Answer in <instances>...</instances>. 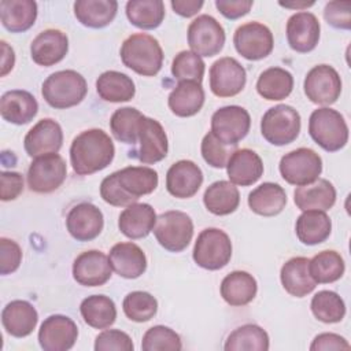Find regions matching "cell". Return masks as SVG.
<instances>
[{"instance_id": "cell-1", "label": "cell", "mask_w": 351, "mask_h": 351, "mask_svg": "<svg viewBox=\"0 0 351 351\" xmlns=\"http://www.w3.org/2000/svg\"><path fill=\"white\" fill-rule=\"evenodd\" d=\"M114 155V143L101 129L81 132L70 145V162L78 176H88L106 169L112 162Z\"/></svg>"}, {"instance_id": "cell-2", "label": "cell", "mask_w": 351, "mask_h": 351, "mask_svg": "<svg viewBox=\"0 0 351 351\" xmlns=\"http://www.w3.org/2000/svg\"><path fill=\"white\" fill-rule=\"evenodd\" d=\"M122 63L140 75L152 77L163 63V51L159 41L147 33L129 36L121 47Z\"/></svg>"}, {"instance_id": "cell-3", "label": "cell", "mask_w": 351, "mask_h": 351, "mask_svg": "<svg viewBox=\"0 0 351 351\" xmlns=\"http://www.w3.org/2000/svg\"><path fill=\"white\" fill-rule=\"evenodd\" d=\"M88 92L85 78L75 70L52 73L44 82L41 93L44 100L53 108H70L80 104Z\"/></svg>"}, {"instance_id": "cell-4", "label": "cell", "mask_w": 351, "mask_h": 351, "mask_svg": "<svg viewBox=\"0 0 351 351\" xmlns=\"http://www.w3.org/2000/svg\"><path fill=\"white\" fill-rule=\"evenodd\" d=\"M308 133L311 138L325 151L341 149L348 141V126L344 117L328 107L317 108L308 119Z\"/></svg>"}, {"instance_id": "cell-5", "label": "cell", "mask_w": 351, "mask_h": 351, "mask_svg": "<svg viewBox=\"0 0 351 351\" xmlns=\"http://www.w3.org/2000/svg\"><path fill=\"white\" fill-rule=\"evenodd\" d=\"M192 256L197 266L207 270H219L232 258L230 237L221 229L207 228L199 233Z\"/></svg>"}, {"instance_id": "cell-6", "label": "cell", "mask_w": 351, "mask_h": 351, "mask_svg": "<svg viewBox=\"0 0 351 351\" xmlns=\"http://www.w3.org/2000/svg\"><path fill=\"white\" fill-rule=\"evenodd\" d=\"M300 132L299 112L287 104L269 108L261 121V133L273 145H287L296 140Z\"/></svg>"}, {"instance_id": "cell-7", "label": "cell", "mask_w": 351, "mask_h": 351, "mask_svg": "<svg viewBox=\"0 0 351 351\" xmlns=\"http://www.w3.org/2000/svg\"><path fill=\"white\" fill-rule=\"evenodd\" d=\"M154 234L158 243L170 252H180L188 247L193 236V222L182 211L171 210L156 217Z\"/></svg>"}, {"instance_id": "cell-8", "label": "cell", "mask_w": 351, "mask_h": 351, "mask_svg": "<svg viewBox=\"0 0 351 351\" xmlns=\"http://www.w3.org/2000/svg\"><path fill=\"white\" fill-rule=\"evenodd\" d=\"M278 169L288 184L302 186L318 180L322 171V159L310 148H298L281 158Z\"/></svg>"}, {"instance_id": "cell-9", "label": "cell", "mask_w": 351, "mask_h": 351, "mask_svg": "<svg viewBox=\"0 0 351 351\" xmlns=\"http://www.w3.org/2000/svg\"><path fill=\"white\" fill-rule=\"evenodd\" d=\"M67 176L66 162L59 154H47L30 163L27 170V186L37 193L56 191Z\"/></svg>"}, {"instance_id": "cell-10", "label": "cell", "mask_w": 351, "mask_h": 351, "mask_svg": "<svg viewBox=\"0 0 351 351\" xmlns=\"http://www.w3.org/2000/svg\"><path fill=\"white\" fill-rule=\"evenodd\" d=\"M225 30L211 15H199L188 26V44L199 56H214L225 44Z\"/></svg>"}, {"instance_id": "cell-11", "label": "cell", "mask_w": 351, "mask_h": 351, "mask_svg": "<svg viewBox=\"0 0 351 351\" xmlns=\"http://www.w3.org/2000/svg\"><path fill=\"white\" fill-rule=\"evenodd\" d=\"M251 126V118L245 108L240 106H225L211 117V133L226 145H237Z\"/></svg>"}, {"instance_id": "cell-12", "label": "cell", "mask_w": 351, "mask_h": 351, "mask_svg": "<svg viewBox=\"0 0 351 351\" xmlns=\"http://www.w3.org/2000/svg\"><path fill=\"white\" fill-rule=\"evenodd\" d=\"M236 51L248 60H259L270 55L274 40L270 29L261 22H248L239 26L233 36Z\"/></svg>"}, {"instance_id": "cell-13", "label": "cell", "mask_w": 351, "mask_h": 351, "mask_svg": "<svg viewBox=\"0 0 351 351\" xmlns=\"http://www.w3.org/2000/svg\"><path fill=\"white\" fill-rule=\"evenodd\" d=\"M304 93L314 104H333L341 93V80L329 64L314 66L304 78Z\"/></svg>"}, {"instance_id": "cell-14", "label": "cell", "mask_w": 351, "mask_h": 351, "mask_svg": "<svg viewBox=\"0 0 351 351\" xmlns=\"http://www.w3.org/2000/svg\"><path fill=\"white\" fill-rule=\"evenodd\" d=\"M245 81V69L234 58H221L210 67V89L218 97L236 96L244 89Z\"/></svg>"}, {"instance_id": "cell-15", "label": "cell", "mask_w": 351, "mask_h": 351, "mask_svg": "<svg viewBox=\"0 0 351 351\" xmlns=\"http://www.w3.org/2000/svg\"><path fill=\"white\" fill-rule=\"evenodd\" d=\"M78 337L75 322L62 314H53L44 319L38 330V343L44 351H67Z\"/></svg>"}, {"instance_id": "cell-16", "label": "cell", "mask_w": 351, "mask_h": 351, "mask_svg": "<svg viewBox=\"0 0 351 351\" xmlns=\"http://www.w3.org/2000/svg\"><path fill=\"white\" fill-rule=\"evenodd\" d=\"M111 265L106 254L89 250L80 254L73 263V277L84 287H100L111 278Z\"/></svg>"}, {"instance_id": "cell-17", "label": "cell", "mask_w": 351, "mask_h": 351, "mask_svg": "<svg viewBox=\"0 0 351 351\" xmlns=\"http://www.w3.org/2000/svg\"><path fill=\"white\" fill-rule=\"evenodd\" d=\"M62 143L63 132L60 125L51 118H44L26 133L23 147L29 156L38 158L47 154H58Z\"/></svg>"}, {"instance_id": "cell-18", "label": "cell", "mask_w": 351, "mask_h": 351, "mask_svg": "<svg viewBox=\"0 0 351 351\" xmlns=\"http://www.w3.org/2000/svg\"><path fill=\"white\" fill-rule=\"evenodd\" d=\"M137 159L145 165L160 162L167 155V136L163 126L154 118L143 117L138 128Z\"/></svg>"}, {"instance_id": "cell-19", "label": "cell", "mask_w": 351, "mask_h": 351, "mask_svg": "<svg viewBox=\"0 0 351 351\" xmlns=\"http://www.w3.org/2000/svg\"><path fill=\"white\" fill-rule=\"evenodd\" d=\"M104 225L103 213L92 203H78L67 214L66 226L69 233L78 241L96 239Z\"/></svg>"}, {"instance_id": "cell-20", "label": "cell", "mask_w": 351, "mask_h": 351, "mask_svg": "<svg viewBox=\"0 0 351 351\" xmlns=\"http://www.w3.org/2000/svg\"><path fill=\"white\" fill-rule=\"evenodd\" d=\"M319 22L317 16L307 11L293 14L287 22V40L296 52H310L319 41Z\"/></svg>"}, {"instance_id": "cell-21", "label": "cell", "mask_w": 351, "mask_h": 351, "mask_svg": "<svg viewBox=\"0 0 351 351\" xmlns=\"http://www.w3.org/2000/svg\"><path fill=\"white\" fill-rule=\"evenodd\" d=\"M202 182L203 173L192 160H178L166 173V189L178 199L192 197L202 186Z\"/></svg>"}, {"instance_id": "cell-22", "label": "cell", "mask_w": 351, "mask_h": 351, "mask_svg": "<svg viewBox=\"0 0 351 351\" xmlns=\"http://www.w3.org/2000/svg\"><path fill=\"white\" fill-rule=\"evenodd\" d=\"M69 51V38L66 33L58 29H47L38 33L30 44V55L34 63L40 66H52L59 63Z\"/></svg>"}, {"instance_id": "cell-23", "label": "cell", "mask_w": 351, "mask_h": 351, "mask_svg": "<svg viewBox=\"0 0 351 351\" xmlns=\"http://www.w3.org/2000/svg\"><path fill=\"white\" fill-rule=\"evenodd\" d=\"M226 171L232 184L248 186L262 177L263 162L252 149H236L226 163Z\"/></svg>"}, {"instance_id": "cell-24", "label": "cell", "mask_w": 351, "mask_h": 351, "mask_svg": "<svg viewBox=\"0 0 351 351\" xmlns=\"http://www.w3.org/2000/svg\"><path fill=\"white\" fill-rule=\"evenodd\" d=\"M111 269L123 278H137L147 269L144 251L134 243H118L110 250Z\"/></svg>"}, {"instance_id": "cell-25", "label": "cell", "mask_w": 351, "mask_h": 351, "mask_svg": "<svg viewBox=\"0 0 351 351\" xmlns=\"http://www.w3.org/2000/svg\"><path fill=\"white\" fill-rule=\"evenodd\" d=\"M37 321V310L26 300H12L1 311L3 328L14 337L29 336L34 330Z\"/></svg>"}, {"instance_id": "cell-26", "label": "cell", "mask_w": 351, "mask_h": 351, "mask_svg": "<svg viewBox=\"0 0 351 351\" xmlns=\"http://www.w3.org/2000/svg\"><path fill=\"white\" fill-rule=\"evenodd\" d=\"M37 111L38 103L27 90H8L0 99V114L3 119L10 123H29L36 117Z\"/></svg>"}, {"instance_id": "cell-27", "label": "cell", "mask_w": 351, "mask_h": 351, "mask_svg": "<svg viewBox=\"0 0 351 351\" xmlns=\"http://www.w3.org/2000/svg\"><path fill=\"white\" fill-rule=\"evenodd\" d=\"M156 214L148 203H133L128 206L118 219V228L129 239H143L154 230Z\"/></svg>"}, {"instance_id": "cell-28", "label": "cell", "mask_w": 351, "mask_h": 351, "mask_svg": "<svg viewBox=\"0 0 351 351\" xmlns=\"http://www.w3.org/2000/svg\"><path fill=\"white\" fill-rule=\"evenodd\" d=\"M293 202L302 211H326L336 202V189L325 178H318L311 184L298 186L293 192Z\"/></svg>"}, {"instance_id": "cell-29", "label": "cell", "mask_w": 351, "mask_h": 351, "mask_svg": "<svg viewBox=\"0 0 351 351\" xmlns=\"http://www.w3.org/2000/svg\"><path fill=\"white\" fill-rule=\"evenodd\" d=\"M117 181L122 191L134 199L138 200L140 196L154 192L158 186V173L145 166H128L115 171Z\"/></svg>"}, {"instance_id": "cell-30", "label": "cell", "mask_w": 351, "mask_h": 351, "mask_svg": "<svg viewBox=\"0 0 351 351\" xmlns=\"http://www.w3.org/2000/svg\"><path fill=\"white\" fill-rule=\"evenodd\" d=\"M308 261L304 256H295L287 261L280 271L284 289L296 298H303L314 291L317 282L308 273Z\"/></svg>"}, {"instance_id": "cell-31", "label": "cell", "mask_w": 351, "mask_h": 351, "mask_svg": "<svg viewBox=\"0 0 351 351\" xmlns=\"http://www.w3.org/2000/svg\"><path fill=\"white\" fill-rule=\"evenodd\" d=\"M169 108L177 117H192L204 104V90L202 84L195 81H180L169 95Z\"/></svg>"}, {"instance_id": "cell-32", "label": "cell", "mask_w": 351, "mask_h": 351, "mask_svg": "<svg viewBox=\"0 0 351 351\" xmlns=\"http://www.w3.org/2000/svg\"><path fill=\"white\" fill-rule=\"evenodd\" d=\"M219 289L221 296L228 304L240 307L254 300L256 296L258 284L252 274L243 270H234L222 280Z\"/></svg>"}, {"instance_id": "cell-33", "label": "cell", "mask_w": 351, "mask_h": 351, "mask_svg": "<svg viewBox=\"0 0 351 351\" xmlns=\"http://www.w3.org/2000/svg\"><path fill=\"white\" fill-rule=\"evenodd\" d=\"M37 18V3L33 0H1L0 19L11 33L26 32Z\"/></svg>"}, {"instance_id": "cell-34", "label": "cell", "mask_w": 351, "mask_h": 351, "mask_svg": "<svg viewBox=\"0 0 351 351\" xmlns=\"http://www.w3.org/2000/svg\"><path fill=\"white\" fill-rule=\"evenodd\" d=\"M285 204L287 193L274 182H263L248 195V206L258 215L274 217L285 208Z\"/></svg>"}, {"instance_id": "cell-35", "label": "cell", "mask_w": 351, "mask_h": 351, "mask_svg": "<svg viewBox=\"0 0 351 351\" xmlns=\"http://www.w3.org/2000/svg\"><path fill=\"white\" fill-rule=\"evenodd\" d=\"M295 230L299 241L306 245H315L329 237L332 222L325 211L307 210L298 217Z\"/></svg>"}, {"instance_id": "cell-36", "label": "cell", "mask_w": 351, "mask_h": 351, "mask_svg": "<svg viewBox=\"0 0 351 351\" xmlns=\"http://www.w3.org/2000/svg\"><path fill=\"white\" fill-rule=\"evenodd\" d=\"M118 3L115 0H77L74 15L86 27L100 29L112 22L117 15Z\"/></svg>"}, {"instance_id": "cell-37", "label": "cell", "mask_w": 351, "mask_h": 351, "mask_svg": "<svg viewBox=\"0 0 351 351\" xmlns=\"http://www.w3.org/2000/svg\"><path fill=\"white\" fill-rule=\"evenodd\" d=\"M97 95L110 103L129 101L136 93L133 80L125 73L108 70L99 75L96 81Z\"/></svg>"}, {"instance_id": "cell-38", "label": "cell", "mask_w": 351, "mask_h": 351, "mask_svg": "<svg viewBox=\"0 0 351 351\" xmlns=\"http://www.w3.org/2000/svg\"><path fill=\"white\" fill-rule=\"evenodd\" d=\"M206 208L214 215H228L236 211L240 203L239 189L230 181L213 182L203 195Z\"/></svg>"}, {"instance_id": "cell-39", "label": "cell", "mask_w": 351, "mask_h": 351, "mask_svg": "<svg viewBox=\"0 0 351 351\" xmlns=\"http://www.w3.org/2000/svg\"><path fill=\"white\" fill-rule=\"evenodd\" d=\"M84 321L95 329H106L115 322L117 307L112 299L104 295L85 298L80 306Z\"/></svg>"}, {"instance_id": "cell-40", "label": "cell", "mask_w": 351, "mask_h": 351, "mask_svg": "<svg viewBox=\"0 0 351 351\" xmlns=\"http://www.w3.org/2000/svg\"><path fill=\"white\" fill-rule=\"evenodd\" d=\"M292 88V74L281 67L266 69L256 81V90L266 100H282L291 95Z\"/></svg>"}, {"instance_id": "cell-41", "label": "cell", "mask_w": 351, "mask_h": 351, "mask_svg": "<svg viewBox=\"0 0 351 351\" xmlns=\"http://www.w3.org/2000/svg\"><path fill=\"white\" fill-rule=\"evenodd\" d=\"M223 348L226 351H267L269 335L255 324H245L228 336Z\"/></svg>"}, {"instance_id": "cell-42", "label": "cell", "mask_w": 351, "mask_h": 351, "mask_svg": "<svg viewBox=\"0 0 351 351\" xmlns=\"http://www.w3.org/2000/svg\"><path fill=\"white\" fill-rule=\"evenodd\" d=\"M126 16L140 29H156L165 18V4L160 0H130L126 3Z\"/></svg>"}, {"instance_id": "cell-43", "label": "cell", "mask_w": 351, "mask_h": 351, "mask_svg": "<svg viewBox=\"0 0 351 351\" xmlns=\"http://www.w3.org/2000/svg\"><path fill=\"white\" fill-rule=\"evenodd\" d=\"M344 261L341 255L333 250L318 252L308 261V273L318 284H329L337 281L344 274Z\"/></svg>"}, {"instance_id": "cell-44", "label": "cell", "mask_w": 351, "mask_h": 351, "mask_svg": "<svg viewBox=\"0 0 351 351\" xmlns=\"http://www.w3.org/2000/svg\"><path fill=\"white\" fill-rule=\"evenodd\" d=\"M143 114L133 107L117 110L110 119V129L114 137L125 144H136L138 141V128Z\"/></svg>"}, {"instance_id": "cell-45", "label": "cell", "mask_w": 351, "mask_h": 351, "mask_svg": "<svg viewBox=\"0 0 351 351\" xmlns=\"http://www.w3.org/2000/svg\"><path fill=\"white\" fill-rule=\"evenodd\" d=\"M311 311L325 324L340 322L346 315L344 300L333 291H319L311 299Z\"/></svg>"}, {"instance_id": "cell-46", "label": "cell", "mask_w": 351, "mask_h": 351, "mask_svg": "<svg viewBox=\"0 0 351 351\" xmlns=\"http://www.w3.org/2000/svg\"><path fill=\"white\" fill-rule=\"evenodd\" d=\"M122 308L130 321L147 322L156 314L158 302L148 292L133 291L125 296Z\"/></svg>"}, {"instance_id": "cell-47", "label": "cell", "mask_w": 351, "mask_h": 351, "mask_svg": "<svg viewBox=\"0 0 351 351\" xmlns=\"http://www.w3.org/2000/svg\"><path fill=\"white\" fill-rule=\"evenodd\" d=\"M203 59L192 51H181L176 55L171 63V74L180 81H195L202 84L204 75Z\"/></svg>"}, {"instance_id": "cell-48", "label": "cell", "mask_w": 351, "mask_h": 351, "mask_svg": "<svg viewBox=\"0 0 351 351\" xmlns=\"http://www.w3.org/2000/svg\"><path fill=\"white\" fill-rule=\"evenodd\" d=\"M141 348L144 351H178L182 348V344L180 336L173 329L156 325L144 333Z\"/></svg>"}, {"instance_id": "cell-49", "label": "cell", "mask_w": 351, "mask_h": 351, "mask_svg": "<svg viewBox=\"0 0 351 351\" xmlns=\"http://www.w3.org/2000/svg\"><path fill=\"white\" fill-rule=\"evenodd\" d=\"M237 145H226L219 141L211 132H208L202 140V156L203 159L215 169L226 167V163Z\"/></svg>"}, {"instance_id": "cell-50", "label": "cell", "mask_w": 351, "mask_h": 351, "mask_svg": "<svg viewBox=\"0 0 351 351\" xmlns=\"http://www.w3.org/2000/svg\"><path fill=\"white\" fill-rule=\"evenodd\" d=\"M134 346L130 336L118 329H107L96 336V351H133Z\"/></svg>"}, {"instance_id": "cell-51", "label": "cell", "mask_w": 351, "mask_h": 351, "mask_svg": "<svg viewBox=\"0 0 351 351\" xmlns=\"http://www.w3.org/2000/svg\"><path fill=\"white\" fill-rule=\"evenodd\" d=\"M100 196L103 197V200L111 206L115 207H128L133 203H136L134 199H132L130 196H128L122 188L119 186L115 173L107 176L101 184H100Z\"/></svg>"}, {"instance_id": "cell-52", "label": "cell", "mask_w": 351, "mask_h": 351, "mask_svg": "<svg viewBox=\"0 0 351 351\" xmlns=\"http://www.w3.org/2000/svg\"><path fill=\"white\" fill-rule=\"evenodd\" d=\"M22 261V250L19 244L11 239H0V273L3 276L14 273Z\"/></svg>"}, {"instance_id": "cell-53", "label": "cell", "mask_w": 351, "mask_h": 351, "mask_svg": "<svg viewBox=\"0 0 351 351\" xmlns=\"http://www.w3.org/2000/svg\"><path fill=\"white\" fill-rule=\"evenodd\" d=\"M324 16L330 26L336 29L348 30L351 29V3L329 1L325 5Z\"/></svg>"}, {"instance_id": "cell-54", "label": "cell", "mask_w": 351, "mask_h": 351, "mask_svg": "<svg viewBox=\"0 0 351 351\" xmlns=\"http://www.w3.org/2000/svg\"><path fill=\"white\" fill-rule=\"evenodd\" d=\"M0 197L3 202L16 199L23 191V177L16 171H1Z\"/></svg>"}, {"instance_id": "cell-55", "label": "cell", "mask_w": 351, "mask_h": 351, "mask_svg": "<svg viewBox=\"0 0 351 351\" xmlns=\"http://www.w3.org/2000/svg\"><path fill=\"white\" fill-rule=\"evenodd\" d=\"M348 341L336 333H321L317 335L310 344L311 351H329V350H348Z\"/></svg>"}, {"instance_id": "cell-56", "label": "cell", "mask_w": 351, "mask_h": 351, "mask_svg": "<svg viewBox=\"0 0 351 351\" xmlns=\"http://www.w3.org/2000/svg\"><path fill=\"white\" fill-rule=\"evenodd\" d=\"M252 0H217L215 5L219 12L228 19H237L245 14L252 7Z\"/></svg>"}, {"instance_id": "cell-57", "label": "cell", "mask_w": 351, "mask_h": 351, "mask_svg": "<svg viewBox=\"0 0 351 351\" xmlns=\"http://www.w3.org/2000/svg\"><path fill=\"white\" fill-rule=\"evenodd\" d=\"M203 4L204 3L202 0H173L171 1V7L174 12L185 18H189L197 14V11L203 7Z\"/></svg>"}, {"instance_id": "cell-58", "label": "cell", "mask_w": 351, "mask_h": 351, "mask_svg": "<svg viewBox=\"0 0 351 351\" xmlns=\"http://www.w3.org/2000/svg\"><path fill=\"white\" fill-rule=\"evenodd\" d=\"M1 77H4L8 71L12 70L15 63V55L14 49L5 41H1Z\"/></svg>"}, {"instance_id": "cell-59", "label": "cell", "mask_w": 351, "mask_h": 351, "mask_svg": "<svg viewBox=\"0 0 351 351\" xmlns=\"http://www.w3.org/2000/svg\"><path fill=\"white\" fill-rule=\"evenodd\" d=\"M280 5L285 7V8H306V7H311L314 4V1H280Z\"/></svg>"}]
</instances>
